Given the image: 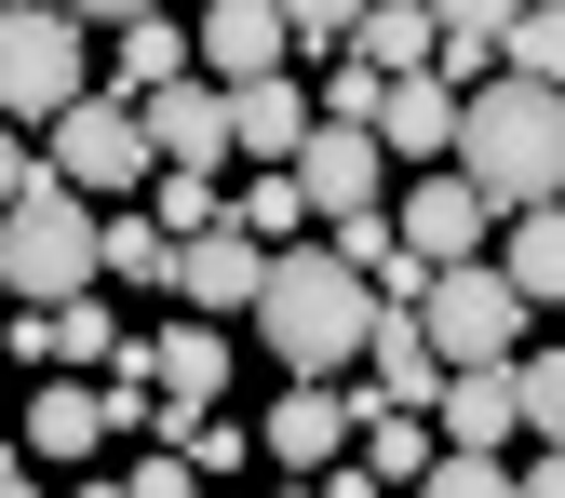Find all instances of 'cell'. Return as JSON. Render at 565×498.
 <instances>
[{
  "label": "cell",
  "instance_id": "cell-1",
  "mask_svg": "<svg viewBox=\"0 0 565 498\" xmlns=\"http://www.w3.org/2000/svg\"><path fill=\"white\" fill-rule=\"evenodd\" d=\"M243 324H256V350H269L282 378H350V364H364V337H377V283L350 269L337 243H282Z\"/></svg>",
  "mask_w": 565,
  "mask_h": 498
},
{
  "label": "cell",
  "instance_id": "cell-2",
  "mask_svg": "<svg viewBox=\"0 0 565 498\" xmlns=\"http://www.w3.org/2000/svg\"><path fill=\"white\" fill-rule=\"evenodd\" d=\"M458 176L499 202V216L565 202V82H525V67L471 82V108H458Z\"/></svg>",
  "mask_w": 565,
  "mask_h": 498
},
{
  "label": "cell",
  "instance_id": "cell-3",
  "mask_svg": "<svg viewBox=\"0 0 565 498\" xmlns=\"http://www.w3.org/2000/svg\"><path fill=\"white\" fill-rule=\"evenodd\" d=\"M0 283H14L28 310H54V297H95V202L67 189V176H41L14 216H0Z\"/></svg>",
  "mask_w": 565,
  "mask_h": 498
},
{
  "label": "cell",
  "instance_id": "cell-4",
  "mask_svg": "<svg viewBox=\"0 0 565 498\" xmlns=\"http://www.w3.org/2000/svg\"><path fill=\"white\" fill-rule=\"evenodd\" d=\"M67 95H95V67H82V14L67 0H0V121H54Z\"/></svg>",
  "mask_w": 565,
  "mask_h": 498
},
{
  "label": "cell",
  "instance_id": "cell-5",
  "mask_svg": "<svg viewBox=\"0 0 565 498\" xmlns=\"http://www.w3.org/2000/svg\"><path fill=\"white\" fill-rule=\"evenodd\" d=\"M417 324H431V350H445V364H512V350H525V324H539V297H525L499 256H458V269H431Z\"/></svg>",
  "mask_w": 565,
  "mask_h": 498
},
{
  "label": "cell",
  "instance_id": "cell-6",
  "mask_svg": "<svg viewBox=\"0 0 565 498\" xmlns=\"http://www.w3.org/2000/svg\"><path fill=\"white\" fill-rule=\"evenodd\" d=\"M41 162L67 176V189H82V202H121L135 176H149V121H135V95H67L54 121H41Z\"/></svg>",
  "mask_w": 565,
  "mask_h": 498
},
{
  "label": "cell",
  "instance_id": "cell-7",
  "mask_svg": "<svg viewBox=\"0 0 565 498\" xmlns=\"http://www.w3.org/2000/svg\"><path fill=\"white\" fill-rule=\"evenodd\" d=\"M297 202L337 230V216H377L391 202V149H377V121H310V149H297Z\"/></svg>",
  "mask_w": 565,
  "mask_h": 498
},
{
  "label": "cell",
  "instance_id": "cell-8",
  "mask_svg": "<svg viewBox=\"0 0 565 498\" xmlns=\"http://www.w3.org/2000/svg\"><path fill=\"white\" fill-rule=\"evenodd\" d=\"M391 230H404L417 256H431V269H458V256H499V202H484L458 162H431V176H417V189L391 202Z\"/></svg>",
  "mask_w": 565,
  "mask_h": 498
},
{
  "label": "cell",
  "instance_id": "cell-9",
  "mask_svg": "<svg viewBox=\"0 0 565 498\" xmlns=\"http://www.w3.org/2000/svg\"><path fill=\"white\" fill-rule=\"evenodd\" d=\"M135 121H149V162H175V176H230L243 149H230V82H162V95H135Z\"/></svg>",
  "mask_w": 565,
  "mask_h": 498
},
{
  "label": "cell",
  "instance_id": "cell-10",
  "mask_svg": "<svg viewBox=\"0 0 565 498\" xmlns=\"http://www.w3.org/2000/svg\"><path fill=\"white\" fill-rule=\"evenodd\" d=\"M256 458L269 471H337L350 458V378H282L256 417Z\"/></svg>",
  "mask_w": 565,
  "mask_h": 498
},
{
  "label": "cell",
  "instance_id": "cell-11",
  "mask_svg": "<svg viewBox=\"0 0 565 498\" xmlns=\"http://www.w3.org/2000/svg\"><path fill=\"white\" fill-rule=\"evenodd\" d=\"M256 283H269V243H256L243 216H216V230H189V243H175V297H189L202 324L256 310Z\"/></svg>",
  "mask_w": 565,
  "mask_h": 498
},
{
  "label": "cell",
  "instance_id": "cell-12",
  "mask_svg": "<svg viewBox=\"0 0 565 498\" xmlns=\"http://www.w3.org/2000/svg\"><path fill=\"white\" fill-rule=\"evenodd\" d=\"M202 82H269V67H297V28H282V0H202Z\"/></svg>",
  "mask_w": 565,
  "mask_h": 498
},
{
  "label": "cell",
  "instance_id": "cell-13",
  "mask_svg": "<svg viewBox=\"0 0 565 498\" xmlns=\"http://www.w3.org/2000/svg\"><path fill=\"white\" fill-rule=\"evenodd\" d=\"M121 337H135V324H121L108 297H54V310L14 324V350H28L41 378H108V364H121Z\"/></svg>",
  "mask_w": 565,
  "mask_h": 498
},
{
  "label": "cell",
  "instance_id": "cell-14",
  "mask_svg": "<svg viewBox=\"0 0 565 498\" xmlns=\"http://www.w3.org/2000/svg\"><path fill=\"white\" fill-rule=\"evenodd\" d=\"M512 364H525V350H512ZM512 364H445V391H431V432L499 458V445L525 432V378H512Z\"/></svg>",
  "mask_w": 565,
  "mask_h": 498
},
{
  "label": "cell",
  "instance_id": "cell-15",
  "mask_svg": "<svg viewBox=\"0 0 565 498\" xmlns=\"http://www.w3.org/2000/svg\"><path fill=\"white\" fill-rule=\"evenodd\" d=\"M458 108H471V95L445 82V67H404V82L377 95V149H391V162H458Z\"/></svg>",
  "mask_w": 565,
  "mask_h": 498
},
{
  "label": "cell",
  "instance_id": "cell-16",
  "mask_svg": "<svg viewBox=\"0 0 565 498\" xmlns=\"http://www.w3.org/2000/svg\"><path fill=\"white\" fill-rule=\"evenodd\" d=\"M310 121H323V108H310L297 67H269V82H230V149H243V162H297V149H310Z\"/></svg>",
  "mask_w": 565,
  "mask_h": 498
},
{
  "label": "cell",
  "instance_id": "cell-17",
  "mask_svg": "<svg viewBox=\"0 0 565 498\" xmlns=\"http://www.w3.org/2000/svg\"><path fill=\"white\" fill-rule=\"evenodd\" d=\"M135 350H149V378H162V432L230 391V324H162V337H135Z\"/></svg>",
  "mask_w": 565,
  "mask_h": 498
},
{
  "label": "cell",
  "instance_id": "cell-18",
  "mask_svg": "<svg viewBox=\"0 0 565 498\" xmlns=\"http://www.w3.org/2000/svg\"><path fill=\"white\" fill-rule=\"evenodd\" d=\"M350 378H364L377 404H417V417H431L445 350H431V324H417V310H377V337H364V364H350Z\"/></svg>",
  "mask_w": 565,
  "mask_h": 498
},
{
  "label": "cell",
  "instance_id": "cell-19",
  "mask_svg": "<svg viewBox=\"0 0 565 498\" xmlns=\"http://www.w3.org/2000/svg\"><path fill=\"white\" fill-rule=\"evenodd\" d=\"M14 445H28V458H41V471H82V458H95V445H108V404H95V391H82V378H54V391H41V404H28V432H14Z\"/></svg>",
  "mask_w": 565,
  "mask_h": 498
},
{
  "label": "cell",
  "instance_id": "cell-20",
  "mask_svg": "<svg viewBox=\"0 0 565 498\" xmlns=\"http://www.w3.org/2000/svg\"><path fill=\"white\" fill-rule=\"evenodd\" d=\"M350 54H364L377 82H404V67H431V54H445V14H431V0H364Z\"/></svg>",
  "mask_w": 565,
  "mask_h": 498
},
{
  "label": "cell",
  "instance_id": "cell-21",
  "mask_svg": "<svg viewBox=\"0 0 565 498\" xmlns=\"http://www.w3.org/2000/svg\"><path fill=\"white\" fill-rule=\"evenodd\" d=\"M499 269L525 283L539 310H565V202H525V216L499 230Z\"/></svg>",
  "mask_w": 565,
  "mask_h": 498
},
{
  "label": "cell",
  "instance_id": "cell-22",
  "mask_svg": "<svg viewBox=\"0 0 565 498\" xmlns=\"http://www.w3.org/2000/svg\"><path fill=\"white\" fill-rule=\"evenodd\" d=\"M189 67H202V54H189L175 14H135V28H121V67H108V95H162V82H189Z\"/></svg>",
  "mask_w": 565,
  "mask_h": 498
},
{
  "label": "cell",
  "instance_id": "cell-23",
  "mask_svg": "<svg viewBox=\"0 0 565 498\" xmlns=\"http://www.w3.org/2000/svg\"><path fill=\"white\" fill-rule=\"evenodd\" d=\"M95 283H175V230L162 216H95Z\"/></svg>",
  "mask_w": 565,
  "mask_h": 498
},
{
  "label": "cell",
  "instance_id": "cell-24",
  "mask_svg": "<svg viewBox=\"0 0 565 498\" xmlns=\"http://www.w3.org/2000/svg\"><path fill=\"white\" fill-rule=\"evenodd\" d=\"M230 216L282 256V243H297V216H310V202H297V162H256V189H230Z\"/></svg>",
  "mask_w": 565,
  "mask_h": 498
},
{
  "label": "cell",
  "instance_id": "cell-25",
  "mask_svg": "<svg viewBox=\"0 0 565 498\" xmlns=\"http://www.w3.org/2000/svg\"><path fill=\"white\" fill-rule=\"evenodd\" d=\"M499 67H525V82H565V0H525V14L499 28Z\"/></svg>",
  "mask_w": 565,
  "mask_h": 498
},
{
  "label": "cell",
  "instance_id": "cell-26",
  "mask_svg": "<svg viewBox=\"0 0 565 498\" xmlns=\"http://www.w3.org/2000/svg\"><path fill=\"white\" fill-rule=\"evenodd\" d=\"M404 498H512V458H484V445H445V458L417 471Z\"/></svg>",
  "mask_w": 565,
  "mask_h": 498
},
{
  "label": "cell",
  "instance_id": "cell-27",
  "mask_svg": "<svg viewBox=\"0 0 565 498\" xmlns=\"http://www.w3.org/2000/svg\"><path fill=\"white\" fill-rule=\"evenodd\" d=\"M377 95H391V82H377L364 54H337L323 82H310V108H323V121H377Z\"/></svg>",
  "mask_w": 565,
  "mask_h": 498
},
{
  "label": "cell",
  "instance_id": "cell-28",
  "mask_svg": "<svg viewBox=\"0 0 565 498\" xmlns=\"http://www.w3.org/2000/svg\"><path fill=\"white\" fill-rule=\"evenodd\" d=\"M512 378H525V432H539V445H565V350H525Z\"/></svg>",
  "mask_w": 565,
  "mask_h": 498
},
{
  "label": "cell",
  "instance_id": "cell-29",
  "mask_svg": "<svg viewBox=\"0 0 565 498\" xmlns=\"http://www.w3.org/2000/svg\"><path fill=\"white\" fill-rule=\"evenodd\" d=\"M282 28H297V54H350V28H364V0H282Z\"/></svg>",
  "mask_w": 565,
  "mask_h": 498
},
{
  "label": "cell",
  "instance_id": "cell-30",
  "mask_svg": "<svg viewBox=\"0 0 565 498\" xmlns=\"http://www.w3.org/2000/svg\"><path fill=\"white\" fill-rule=\"evenodd\" d=\"M149 216L189 243V230H216V216H230V189H216V176H162V202H149Z\"/></svg>",
  "mask_w": 565,
  "mask_h": 498
},
{
  "label": "cell",
  "instance_id": "cell-31",
  "mask_svg": "<svg viewBox=\"0 0 565 498\" xmlns=\"http://www.w3.org/2000/svg\"><path fill=\"white\" fill-rule=\"evenodd\" d=\"M121 498H202V471H189V445L162 432L149 458H135V471H121Z\"/></svg>",
  "mask_w": 565,
  "mask_h": 498
},
{
  "label": "cell",
  "instance_id": "cell-32",
  "mask_svg": "<svg viewBox=\"0 0 565 498\" xmlns=\"http://www.w3.org/2000/svg\"><path fill=\"white\" fill-rule=\"evenodd\" d=\"M323 243H337V256H350V269H364V283H377V269H391V243H404V230H391V202H377V216H337V230H323Z\"/></svg>",
  "mask_w": 565,
  "mask_h": 498
},
{
  "label": "cell",
  "instance_id": "cell-33",
  "mask_svg": "<svg viewBox=\"0 0 565 498\" xmlns=\"http://www.w3.org/2000/svg\"><path fill=\"white\" fill-rule=\"evenodd\" d=\"M41 176H54V162H41V135H28V121H0V216H14Z\"/></svg>",
  "mask_w": 565,
  "mask_h": 498
},
{
  "label": "cell",
  "instance_id": "cell-34",
  "mask_svg": "<svg viewBox=\"0 0 565 498\" xmlns=\"http://www.w3.org/2000/svg\"><path fill=\"white\" fill-rule=\"evenodd\" d=\"M431 14H445V28H458V41H499V28H512V14H525V0H431Z\"/></svg>",
  "mask_w": 565,
  "mask_h": 498
},
{
  "label": "cell",
  "instance_id": "cell-35",
  "mask_svg": "<svg viewBox=\"0 0 565 498\" xmlns=\"http://www.w3.org/2000/svg\"><path fill=\"white\" fill-rule=\"evenodd\" d=\"M512 498H565V445H539V458L512 471Z\"/></svg>",
  "mask_w": 565,
  "mask_h": 498
},
{
  "label": "cell",
  "instance_id": "cell-36",
  "mask_svg": "<svg viewBox=\"0 0 565 498\" xmlns=\"http://www.w3.org/2000/svg\"><path fill=\"white\" fill-rule=\"evenodd\" d=\"M82 28H135V14H162V0H67Z\"/></svg>",
  "mask_w": 565,
  "mask_h": 498
},
{
  "label": "cell",
  "instance_id": "cell-37",
  "mask_svg": "<svg viewBox=\"0 0 565 498\" xmlns=\"http://www.w3.org/2000/svg\"><path fill=\"white\" fill-rule=\"evenodd\" d=\"M0 498H41V485H28V458H0Z\"/></svg>",
  "mask_w": 565,
  "mask_h": 498
},
{
  "label": "cell",
  "instance_id": "cell-38",
  "mask_svg": "<svg viewBox=\"0 0 565 498\" xmlns=\"http://www.w3.org/2000/svg\"><path fill=\"white\" fill-rule=\"evenodd\" d=\"M282 498H323V471H282Z\"/></svg>",
  "mask_w": 565,
  "mask_h": 498
},
{
  "label": "cell",
  "instance_id": "cell-39",
  "mask_svg": "<svg viewBox=\"0 0 565 498\" xmlns=\"http://www.w3.org/2000/svg\"><path fill=\"white\" fill-rule=\"evenodd\" d=\"M67 498H121V485H67Z\"/></svg>",
  "mask_w": 565,
  "mask_h": 498
},
{
  "label": "cell",
  "instance_id": "cell-40",
  "mask_svg": "<svg viewBox=\"0 0 565 498\" xmlns=\"http://www.w3.org/2000/svg\"><path fill=\"white\" fill-rule=\"evenodd\" d=\"M202 498H216V485H202Z\"/></svg>",
  "mask_w": 565,
  "mask_h": 498
}]
</instances>
